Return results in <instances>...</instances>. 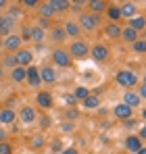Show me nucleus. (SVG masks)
I'll use <instances>...</instances> for the list:
<instances>
[{
	"instance_id": "f257e3e1",
	"label": "nucleus",
	"mask_w": 146,
	"mask_h": 154,
	"mask_svg": "<svg viewBox=\"0 0 146 154\" xmlns=\"http://www.w3.org/2000/svg\"><path fill=\"white\" fill-rule=\"evenodd\" d=\"M115 81L123 90H134V88L140 85V75L136 71H132V69H119L115 73Z\"/></svg>"
},
{
	"instance_id": "f03ea898",
	"label": "nucleus",
	"mask_w": 146,
	"mask_h": 154,
	"mask_svg": "<svg viewBox=\"0 0 146 154\" xmlns=\"http://www.w3.org/2000/svg\"><path fill=\"white\" fill-rule=\"evenodd\" d=\"M77 25L81 27V31H86V33H94L98 27L102 25V19H100V15L81 13V15H79V19H77Z\"/></svg>"
},
{
	"instance_id": "7ed1b4c3",
	"label": "nucleus",
	"mask_w": 146,
	"mask_h": 154,
	"mask_svg": "<svg viewBox=\"0 0 146 154\" xmlns=\"http://www.w3.org/2000/svg\"><path fill=\"white\" fill-rule=\"evenodd\" d=\"M67 52L71 54V58L75 60H84V58H88L90 56V44L86 42V40H73V42H69V46H67Z\"/></svg>"
},
{
	"instance_id": "20e7f679",
	"label": "nucleus",
	"mask_w": 146,
	"mask_h": 154,
	"mask_svg": "<svg viewBox=\"0 0 146 154\" xmlns=\"http://www.w3.org/2000/svg\"><path fill=\"white\" fill-rule=\"evenodd\" d=\"M52 63H54V67H61V69H69L73 65V58L71 54L67 52V48H63V46H56L54 50H52Z\"/></svg>"
},
{
	"instance_id": "39448f33",
	"label": "nucleus",
	"mask_w": 146,
	"mask_h": 154,
	"mask_svg": "<svg viewBox=\"0 0 146 154\" xmlns=\"http://www.w3.org/2000/svg\"><path fill=\"white\" fill-rule=\"evenodd\" d=\"M17 121H19L21 125H33V123L38 121V110H36V106L23 104V106L17 110Z\"/></svg>"
},
{
	"instance_id": "423d86ee",
	"label": "nucleus",
	"mask_w": 146,
	"mask_h": 154,
	"mask_svg": "<svg viewBox=\"0 0 146 154\" xmlns=\"http://www.w3.org/2000/svg\"><path fill=\"white\" fill-rule=\"evenodd\" d=\"M90 58L94 60V63H106L109 58H111V48L104 44V42H96L94 46H90Z\"/></svg>"
},
{
	"instance_id": "0eeeda50",
	"label": "nucleus",
	"mask_w": 146,
	"mask_h": 154,
	"mask_svg": "<svg viewBox=\"0 0 146 154\" xmlns=\"http://www.w3.org/2000/svg\"><path fill=\"white\" fill-rule=\"evenodd\" d=\"M23 48V42L19 38V33H11L2 40V50H6V54H15L17 50Z\"/></svg>"
},
{
	"instance_id": "6e6552de",
	"label": "nucleus",
	"mask_w": 146,
	"mask_h": 154,
	"mask_svg": "<svg viewBox=\"0 0 146 154\" xmlns=\"http://www.w3.org/2000/svg\"><path fill=\"white\" fill-rule=\"evenodd\" d=\"M142 146H144V142H142L136 133H129V135L123 140V150H125V154H136Z\"/></svg>"
},
{
	"instance_id": "1a4fd4ad",
	"label": "nucleus",
	"mask_w": 146,
	"mask_h": 154,
	"mask_svg": "<svg viewBox=\"0 0 146 154\" xmlns=\"http://www.w3.org/2000/svg\"><path fill=\"white\" fill-rule=\"evenodd\" d=\"M40 79H42L44 85H54V83L59 81L56 69H54L52 65H44V67H40Z\"/></svg>"
},
{
	"instance_id": "9d476101",
	"label": "nucleus",
	"mask_w": 146,
	"mask_h": 154,
	"mask_svg": "<svg viewBox=\"0 0 146 154\" xmlns=\"http://www.w3.org/2000/svg\"><path fill=\"white\" fill-rule=\"evenodd\" d=\"M25 81H27V85H29L31 90H40V88H42V79H40V67H36V65L27 67V77H25Z\"/></svg>"
},
{
	"instance_id": "9b49d317",
	"label": "nucleus",
	"mask_w": 146,
	"mask_h": 154,
	"mask_svg": "<svg viewBox=\"0 0 146 154\" xmlns=\"http://www.w3.org/2000/svg\"><path fill=\"white\" fill-rule=\"evenodd\" d=\"M15 123H17V110L11 106H2L0 108V125L6 127V125H15Z\"/></svg>"
},
{
	"instance_id": "f8f14e48",
	"label": "nucleus",
	"mask_w": 146,
	"mask_h": 154,
	"mask_svg": "<svg viewBox=\"0 0 146 154\" xmlns=\"http://www.w3.org/2000/svg\"><path fill=\"white\" fill-rule=\"evenodd\" d=\"M15 60H17V67H31V63H33V52L29 50V48H21V50L15 52Z\"/></svg>"
},
{
	"instance_id": "ddd939ff",
	"label": "nucleus",
	"mask_w": 146,
	"mask_h": 154,
	"mask_svg": "<svg viewBox=\"0 0 146 154\" xmlns=\"http://www.w3.org/2000/svg\"><path fill=\"white\" fill-rule=\"evenodd\" d=\"M121 102L125 104V106H129L132 110L142 106V100H140V96L136 94V90H125V92H123V96H121Z\"/></svg>"
},
{
	"instance_id": "4468645a",
	"label": "nucleus",
	"mask_w": 146,
	"mask_h": 154,
	"mask_svg": "<svg viewBox=\"0 0 146 154\" xmlns=\"http://www.w3.org/2000/svg\"><path fill=\"white\" fill-rule=\"evenodd\" d=\"M36 106H38V108H44V110L52 108V106H54V98H52V94L46 92V90L38 92V94H36Z\"/></svg>"
},
{
	"instance_id": "2eb2a0df",
	"label": "nucleus",
	"mask_w": 146,
	"mask_h": 154,
	"mask_svg": "<svg viewBox=\"0 0 146 154\" xmlns=\"http://www.w3.org/2000/svg\"><path fill=\"white\" fill-rule=\"evenodd\" d=\"M63 29H65V33H67V38H71V40H79L81 38V27L77 25V21H73V19H67L65 23H63Z\"/></svg>"
},
{
	"instance_id": "dca6fc26",
	"label": "nucleus",
	"mask_w": 146,
	"mask_h": 154,
	"mask_svg": "<svg viewBox=\"0 0 146 154\" xmlns=\"http://www.w3.org/2000/svg\"><path fill=\"white\" fill-rule=\"evenodd\" d=\"M17 25V19L8 17V15H2V21H0V38H6L11 33H15L13 29Z\"/></svg>"
},
{
	"instance_id": "f3484780",
	"label": "nucleus",
	"mask_w": 146,
	"mask_h": 154,
	"mask_svg": "<svg viewBox=\"0 0 146 154\" xmlns=\"http://www.w3.org/2000/svg\"><path fill=\"white\" fill-rule=\"evenodd\" d=\"M113 115H115V119L125 121V119H132V117H134V110H132L129 106H125L123 102H119V104L113 106Z\"/></svg>"
},
{
	"instance_id": "a211bd4d",
	"label": "nucleus",
	"mask_w": 146,
	"mask_h": 154,
	"mask_svg": "<svg viewBox=\"0 0 146 154\" xmlns=\"http://www.w3.org/2000/svg\"><path fill=\"white\" fill-rule=\"evenodd\" d=\"M67 40H69V38H67L63 25H52L50 27V42H52V44H63V42H67Z\"/></svg>"
},
{
	"instance_id": "6ab92c4d",
	"label": "nucleus",
	"mask_w": 146,
	"mask_h": 154,
	"mask_svg": "<svg viewBox=\"0 0 146 154\" xmlns=\"http://www.w3.org/2000/svg\"><path fill=\"white\" fill-rule=\"evenodd\" d=\"M119 11H121V19H127V21L138 15L136 2H121V4H119Z\"/></svg>"
},
{
	"instance_id": "aec40b11",
	"label": "nucleus",
	"mask_w": 146,
	"mask_h": 154,
	"mask_svg": "<svg viewBox=\"0 0 146 154\" xmlns=\"http://www.w3.org/2000/svg\"><path fill=\"white\" fill-rule=\"evenodd\" d=\"M109 23H119L121 21V11H119V4H109L106 11H104Z\"/></svg>"
},
{
	"instance_id": "412c9836",
	"label": "nucleus",
	"mask_w": 146,
	"mask_h": 154,
	"mask_svg": "<svg viewBox=\"0 0 146 154\" xmlns=\"http://www.w3.org/2000/svg\"><path fill=\"white\" fill-rule=\"evenodd\" d=\"M90 11L88 13H92V15H102L104 11H106V6H109V2H104V0H88V4H86Z\"/></svg>"
},
{
	"instance_id": "4be33fe9",
	"label": "nucleus",
	"mask_w": 146,
	"mask_h": 154,
	"mask_svg": "<svg viewBox=\"0 0 146 154\" xmlns=\"http://www.w3.org/2000/svg\"><path fill=\"white\" fill-rule=\"evenodd\" d=\"M8 77H11L13 83H23L25 77H27V69L25 67H15V69L8 71Z\"/></svg>"
},
{
	"instance_id": "5701e85b",
	"label": "nucleus",
	"mask_w": 146,
	"mask_h": 154,
	"mask_svg": "<svg viewBox=\"0 0 146 154\" xmlns=\"http://www.w3.org/2000/svg\"><path fill=\"white\" fill-rule=\"evenodd\" d=\"M104 33L111 40H121V25L119 23H106L104 25Z\"/></svg>"
},
{
	"instance_id": "b1692460",
	"label": "nucleus",
	"mask_w": 146,
	"mask_h": 154,
	"mask_svg": "<svg viewBox=\"0 0 146 154\" xmlns=\"http://www.w3.org/2000/svg\"><path fill=\"white\" fill-rule=\"evenodd\" d=\"M138 38H140V33H138L136 29H132V27H127V25L121 27V40L123 42H129V46H132Z\"/></svg>"
},
{
	"instance_id": "393cba45",
	"label": "nucleus",
	"mask_w": 146,
	"mask_h": 154,
	"mask_svg": "<svg viewBox=\"0 0 146 154\" xmlns=\"http://www.w3.org/2000/svg\"><path fill=\"white\" fill-rule=\"evenodd\" d=\"M127 27L136 29L138 33H140V31H144V29H146V15H136L134 19H129V21H127Z\"/></svg>"
},
{
	"instance_id": "a878e982",
	"label": "nucleus",
	"mask_w": 146,
	"mask_h": 154,
	"mask_svg": "<svg viewBox=\"0 0 146 154\" xmlns=\"http://www.w3.org/2000/svg\"><path fill=\"white\" fill-rule=\"evenodd\" d=\"M100 104H102L100 96H94V94H90L86 100H81V106L88 108V110H96V108H100Z\"/></svg>"
},
{
	"instance_id": "bb28decb",
	"label": "nucleus",
	"mask_w": 146,
	"mask_h": 154,
	"mask_svg": "<svg viewBox=\"0 0 146 154\" xmlns=\"http://www.w3.org/2000/svg\"><path fill=\"white\" fill-rule=\"evenodd\" d=\"M38 13H40V17H42V19H48V21L56 15V13H54V8L50 6V2H40V4H38Z\"/></svg>"
},
{
	"instance_id": "cd10ccee",
	"label": "nucleus",
	"mask_w": 146,
	"mask_h": 154,
	"mask_svg": "<svg viewBox=\"0 0 146 154\" xmlns=\"http://www.w3.org/2000/svg\"><path fill=\"white\" fill-rule=\"evenodd\" d=\"M63 117H65V121H71V123H75V121L81 117V110H79L77 106H67V108L63 110Z\"/></svg>"
},
{
	"instance_id": "c85d7f7f",
	"label": "nucleus",
	"mask_w": 146,
	"mask_h": 154,
	"mask_svg": "<svg viewBox=\"0 0 146 154\" xmlns=\"http://www.w3.org/2000/svg\"><path fill=\"white\" fill-rule=\"evenodd\" d=\"M29 27H31V42H33V44H42L44 38H46V31H44L42 27H38V25H29Z\"/></svg>"
},
{
	"instance_id": "c756f323",
	"label": "nucleus",
	"mask_w": 146,
	"mask_h": 154,
	"mask_svg": "<svg viewBox=\"0 0 146 154\" xmlns=\"http://www.w3.org/2000/svg\"><path fill=\"white\" fill-rule=\"evenodd\" d=\"M29 146H31V150H42V148L46 146V137H44V133H36V135L29 140Z\"/></svg>"
},
{
	"instance_id": "7c9ffc66",
	"label": "nucleus",
	"mask_w": 146,
	"mask_h": 154,
	"mask_svg": "<svg viewBox=\"0 0 146 154\" xmlns=\"http://www.w3.org/2000/svg\"><path fill=\"white\" fill-rule=\"evenodd\" d=\"M50 6L54 8V13H65V11H69L71 8V2L69 0H48Z\"/></svg>"
},
{
	"instance_id": "2f4dec72",
	"label": "nucleus",
	"mask_w": 146,
	"mask_h": 154,
	"mask_svg": "<svg viewBox=\"0 0 146 154\" xmlns=\"http://www.w3.org/2000/svg\"><path fill=\"white\" fill-rule=\"evenodd\" d=\"M71 96L75 98V100H79V102H81V100H86V98L90 96V88H86V85H77V88L73 90Z\"/></svg>"
},
{
	"instance_id": "473e14b6",
	"label": "nucleus",
	"mask_w": 146,
	"mask_h": 154,
	"mask_svg": "<svg viewBox=\"0 0 146 154\" xmlns=\"http://www.w3.org/2000/svg\"><path fill=\"white\" fill-rule=\"evenodd\" d=\"M38 127H40V131H48L50 127H52V119H50V115H42V117H38Z\"/></svg>"
},
{
	"instance_id": "72a5a7b5",
	"label": "nucleus",
	"mask_w": 146,
	"mask_h": 154,
	"mask_svg": "<svg viewBox=\"0 0 146 154\" xmlns=\"http://www.w3.org/2000/svg\"><path fill=\"white\" fill-rule=\"evenodd\" d=\"M132 50L136 52V54H146V38H138L132 44Z\"/></svg>"
},
{
	"instance_id": "f704fd0d",
	"label": "nucleus",
	"mask_w": 146,
	"mask_h": 154,
	"mask_svg": "<svg viewBox=\"0 0 146 154\" xmlns=\"http://www.w3.org/2000/svg\"><path fill=\"white\" fill-rule=\"evenodd\" d=\"M2 67L4 69H15L17 67V60H15V54H6V56H2Z\"/></svg>"
},
{
	"instance_id": "c9c22d12",
	"label": "nucleus",
	"mask_w": 146,
	"mask_h": 154,
	"mask_svg": "<svg viewBox=\"0 0 146 154\" xmlns=\"http://www.w3.org/2000/svg\"><path fill=\"white\" fill-rule=\"evenodd\" d=\"M19 38H21V42H31V27H27V25H23L21 27V31H19Z\"/></svg>"
},
{
	"instance_id": "e433bc0d",
	"label": "nucleus",
	"mask_w": 146,
	"mask_h": 154,
	"mask_svg": "<svg viewBox=\"0 0 146 154\" xmlns=\"http://www.w3.org/2000/svg\"><path fill=\"white\" fill-rule=\"evenodd\" d=\"M48 150H50L52 154H61L63 150H65V146L61 144V140H52V142H50V148H48Z\"/></svg>"
},
{
	"instance_id": "4c0bfd02",
	"label": "nucleus",
	"mask_w": 146,
	"mask_h": 154,
	"mask_svg": "<svg viewBox=\"0 0 146 154\" xmlns=\"http://www.w3.org/2000/svg\"><path fill=\"white\" fill-rule=\"evenodd\" d=\"M0 154H15V148L13 144L6 140V142H0Z\"/></svg>"
},
{
	"instance_id": "58836bf2",
	"label": "nucleus",
	"mask_w": 146,
	"mask_h": 154,
	"mask_svg": "<svg viewBox=\"0 0 146 154\" xmlns=\"http://www.w3.org/2000/svg\"><path fill=\"white\" fill-rule=\"evenodd\" d=\"M6 15L13 17V19H19V17H21V6H19V4H11V8H8Z\"/></svg>"
},
{
	"instance_id": "ea45409f",
	"label": "nucleus",
	"mask_w": 146,
	"mask_h": 154,
	"mask_svg": "<svg viewBox=\"0 0 146 154\" xmlns=\"http://www.w3.org/2000/svg\"><path fill=\"white\" fill-rule=\"evenodd\" d=\"M61 131H63V133H73V131H75V123L63 121V123H61Z\"/></svg>"
},
{
	"instance_id": "a19ab883",
	"label": "nucleus",
	"mask_w": 146,
	"mask_h": 154,
	"mask_svg": "<svg viewBox=\"0 0 146 154\" xmlns=\"http://www.w3.org/2000/svg\"><path fill=\"white\" fill-rule=\"evenodd\" d=\"M86 4H88V2H84V0H77V2H71V8H69V11H73V13H79V15H81V8H84Z\"/></svg>"
},
{
	"instance_id": "79ce46f5",
	"label": "nucleus",
	"mask_w": 146,
	"mask_h": 154,
	"mask_svg": "<svg viewBox=\"0 0 146 154\" xmlns=\"http://www.w3.org/2000/svg\"><path fill=\"white\" fill-rule=\"evenodd\" d=\"M121 123H123V127L127 129V131H132V129L138 127V121H136L134 117H132V119H125V121H121Z\"/></svg>"
},
{
	"instance_id": "37998d69",
	"label": "nucleus",
	"mask_w": 146,
	"mask_h": 154,
	"mask_svg": "<svg viewBox=\"0 0 146 154\" xmlns=\"http://www.w3.org/2000/svg\"><path fill=\"white\" fill-rule=\"evenodd\" d=\"M38 4H40L38 0H23V2H21L23 8H38Z\"/></svg>"
},
{
	"instance_id": "c03bdc74",
	"label": "nucleus",
	"mask_w": 146,
	"mask_h": 154,
	"mask_svg": "<svg viewBox=\"0 0 146 154\" xmlns=\"http://www.w3.org/2000/svg\"><path fill=\"white\" fill-rule=\"evenodd\" d=\"M136 94L140 96V100H146V85L144 83H140V85L136 88Z\"/></svg>"
},
{
	"instance_id": "a18cd8bd",
	"label": "nucleus",
	"mask_w": 146,
	"mask_h": 154,
	"mask_svg": "<svg viewBox=\"0 0 146 154\" xmlns=\"http://www.w3.org/2000/svg\"><path fill=\"white\" fill-rule=\"evenodd\" d=\"M36 25H38V27H42V29H44V31H46V29H48V27H52V25H50V21H48V19H42V17H40V19H38V23H36Z\"/></svg>"
},
{
	"instance_id": "49530a36",
	"label": "nucleus",
	"mask_w": 146,
	"mask_h": 154,
	"mask_svg": "<svg viewBox=\"0 0 146 154\" xmlns=\"http://www.w3.org/2000/svg\"><path fill=\"white\" fill-rule=\"evenodd\" d=\"M136 135H138V137H140L142 142H146V123H144V125H140V127H138V133H136Z\"/></svg>"
},
{
	"instance_id": "de8ad7c7",
	"label": "nucleus",
	"mask_w": 146,
	"mask_h": 154,
	"mask_svg": "<svg viewBox=\"0 0 146 154\" xmlns=\"http://www.w3.org/2000/svg\"><path fill=\"white\" fill-rule=\"evenodd\" d=\"M6 137H8V133H6V129L0 125V142H6Z\"/></svg>"
},
{
	"instance_id": "09e8293b",
	"label": "nucleus",
	"mask_w": 146,
	"mask_h": 154,
	"mask_svg": "<svg viewBox=\"0 0 146 154\" xmlns=\"http://www.w3.org/2000/svg\"><path fill=\"white\" fill-rule=\"evenodd\" d=\"M65 102L69 104V106H77V100H75L73 96H65Z\"/></svg>"
},
{
	"instance_id": "8fccbe9b",
	"label": "nucleus",
	"mask_w": 146,
	"mask_h": 154,
	"mask_svg": "<svg viewBox=\"0 0 146 154\" xmlns=\"http://www.w3.org/2000/svg\"><path fill=\"white\" fill-rule=\"evenodd\" d=\"M61 154H79V152H77V148H65Z\"/></svg>"
},
{
	"instance_id": "3c124183",
	"label": "nucleus",
	"mask_w": 146,
	"mask_h": 154,
	"mask_svg": "<svg viewBox=\"0 0 146 154\" xmlns=\"http://www.w3.org/2000/svg\"><path fill=\"white\" fill-rule=\"evenodd\" d=\"M6 6H8V2H6V0H0V11H2V8H6Z\"/></svg>"
},
{
	"instance_id": "603ef678",
	"label": "nucleus",
	"mask_w": 146,
	"mask_h": 154,
	"mask_svg": "<svg viewBox=\"0 0 146 154\" xmlns=\"http://www.w3.org/2000/svg\"><path fill=\"white\" fill-rule=\"evenodd\" d=\"M140 117H142V121L146 123V108H142V110H140Z\"/></svg>"
},
{
	"instance_id": "864d4df0",
	"label": "nucleus",
	"mask_w": 146,
	"mask_h": 154,
	"mask_svg": "<svg viewBox=\"0 0 146 154\" xmlns=\"http://www.w3.org/2000/svg\"><path fill=\"white\" fill-rule=\"evenodd\" d=\"M11 131H13V133H17V131H19V125H17V123H15V125H11Z\"/></svg>"
},
{
	"instance_id": "5fc2aeb1",
	"label": "nucleus",
	"mask_w": 146,
	"mask_h": 154,
	"mask_svg": "<svg viewBox=\"0 0 146 154\" xmlns=\"http://www.w3.org/2000/svg\"><path fill=\"white\" fill-rule=\"evenodd\" d=\"M136 154H146V146H142V148H140V150H138Z\"/></svg>"
},
{
	"instance_id": "6e6d98bb",
	"label": "nucleus",
	"mask_w": 146,
	"mask_h": 154,
	"mask_svg": "<svg viewBox=\"0 0 146 154\" xmlns=\"http://www.w3.org/2000/svg\"><path fill=\"white\" fill-rule=\"evenodd\" d=\"M142 83H144V85H146V73H144V77H142Z\"/></svg>"
},
{
	"instance_id": "4d7b16f0",
	"label": "nucleus",
	"mask_w": 146,
	"mask_h": 154,
	"mask_svg": "<svg viewBox=\"0 0 146 154\" xmlns=\"http://www.w3.org/2000/svg\"><path fill=\"white\" fill-rule=\"evenodd\" d=\"M2 40H4V38H0V50H2Z\"/></svg>"
},
{
	"instance_id": "13d9d810",
	"label": "nucleus",
	"mask_w": 146,
	"mask_h": 154,
	"mask_svg": "<svg viewBox=\"0 0 146 154\" xmlns=\"http://www.w3.org/2000/svg\"><path fill=\"white\" fill-rule=\"evenodd\" d=\"M2 73H4V71H2V67H0V77H2Z\"/></svg>"
},
{
	"instance_id": "bf43d9fd",
	"label": "nucleus",
	"mask_w": 146,
	"mask_h": 154,
	"mask_svg": "<svg viewBox=\"0 0 146 154\" xmlns=\"http://www.w3.org/2000/svg\"><path fill=\"white\" fill-rule=\"evenodd\" d=\"M117 154H125V152H117Z\"/></svg>"
},
{
	"instance_id": "052dcab7",
	"label": "nucleus",
	"mask_w": 146,
	"mask_h": 154,
	"mask_svg": "<svg viewBox=\"0 0 146 154\" xmlns=\"http://www.w3.org/2000/svg\"><path fill=\"white\" fill-rule=\"evenodd\" d=\"M0 21H2V15H0Z\"/></svg>"
}]
</instances>
